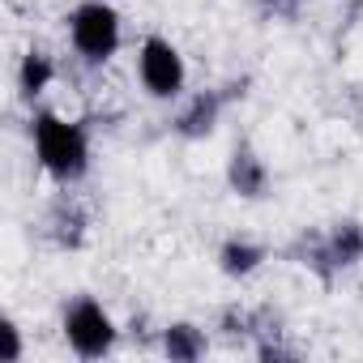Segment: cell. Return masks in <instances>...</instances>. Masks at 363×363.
Masks as SVG:
<instances>
[{
  "label": "cell",
  "instance_id": "4",
  "mask_svg": "<svg viewBox=\"0 0 363 363\" xmlns=\"http://www.w3.org/2000/svg\"><path fill=\"white\" fill-rule=\"evenodd\" d=\"M137 82L150 99L158 103H179L189 90V65H184V52H179L171 39L162 35H145L141 48H137Z\"/></svg>",
  "mask_w": 363,
  "mask_h": 363
},
{
  "label": "cell",
  "instance_id": "2",
  "mask_svg": "<svg viewBox=\"0 0 363 363\" xmlns=\"http://www.w3.org/2000/svg\"><path fill=\"white\" fill-rule=\"evenodd\" d=\"M65 30H69V48L94 69L107 65L124 43V22H120L116 5H107V0H82V5H73L65 18Z\"/></svg>",
  "mask_w": 363,
  "mask_h": 363
},
{
  "label": "cell",
  "instance_id": "1",
  "mask_svg": "<svg viewBox=\"0 0 363 363\" xmlns=\"http://www.w3.org/2000/svg\"><path fill=\"white\" fill-rule=\"evenodd\" d=\"M30 150L56 184H77L90 171V133L77 120H65L60 111L30 116Z\"/></svg>",
  "mask_w": 363,
  "mask_h": 363
},
{
  "label": "cell",
  "instance_id": "8",
  "mask_svg": "<svg viewBox=\"0 0 363 363\" xmlns=\"http://www.w3.org/2000/svg\"><path fill=\"white\" fill-rule=\"evenodd\" d=\"M265 261H269V252H265L257 240H248V235H227V240L218 244V269H223L227 278H235V282L261 274Z\"/></svg>",
  "mask_w": 363,
  "mask_h": 363
},
{
  "label": "cell",
  "instance_id": "7",
  "mask_svg": "<svg viewBox=\"0 0 363 363\" xmlns=\"http://www.w3.org/2000/svg\"><path fill=\"white\" fill-rule=\"evenodd\" d=\"M274 184V175H269V162L252 150V145H235L231 158H227V189L244 201H261Z\"/></svg>",
  "mask_w": 363,
  "mask_h": 363
},
{
  "label": "cell",
  "instance_id": "13",
  "mask_svg": "<svg viewBox=\"0 0 363 363\" xmlns=\"http://www.w3.org/2000/svg\"><path fill=\"white\" fill-rule=\"evenodd\" d=\"M257 5L269 13V18H295V9H299V0H257Z\"/></svg>",
  "mask_w": 363,
  "mask_h": 363
},
{
  "label": "cell",
  "instance_id": "9",
  "mask_svg": "<svg viewBox=\"0 0 363 363\" xmlns=\"http://www.w3.org/2000/svg\"><path fill=\"white\" fill-rule=\"evenodd\" d=\"M158 346H162V354H167V359L193 363V359H201V354L210 350V337H206V329H201V325H193V320H171V325H162Z\"/></svg>",
  "mask_w": 363,
  "mask_h": 363
},
{
  "label": "cell",
  "instance_id": "5",
  "mask_svg": "<svg viewBox=\"0 0 363 363\" xmlns=\"http://www.w3.org/2000/svg\"><path fill=\"white\" fill-rule=\"evenodd\" d=\"M359 261H363V223H354V218H342L329 231L303 240V265L320 282H333L337 274L354 269Z\"/></svg>",
  "mask_w": 363,
  "mask_h": 363
},
{
  "label": "cell",
  "instance_id": "3",
  "mask_svg": "<svg viewBox=\"0 0 363 363\" xmlns=\"http://www.w3.org/2000/svg\"><path fill=\"white\" fill-rule=\"evenodd\" d=\"M60 329H65V342L77 359H103L116 350L120 342V325L116 316L94 299V295H77L65 303V316H60Z\"/></svg>",
  "mask_w": 363,
  "mask_h": 363
},
{
  "label": "cell",
  "instance_id": "12",
  "mask_svg": "<svg viewBox=\"0 0 363 363\" xmlns=\"http://www.w3.org/2000/svg\"><path fill=\"white\" fill-rule=\"evenodd\" d=\"M0 333H5V350H0V359H5V363H18V359L26 354V342H22V325H18L13 316H5V320H0Z\"/></svg>",
  "mask_w": 363,
  "mask_h": 363
},
{
  "label": "cell",
  "instance_id": "10",
  "mask_svg": "<svg viewBox=\"0 0 363 363\" xmlns=\"http://www.w3.org/2000/svg\"><path fill=\"white\" fill-rule=\"evenodd\" d=\"M52 82H56V60L43 48H30L22 56V65H18V94L26 103H35V99H43L52 90Z\"/></svg>",
  "mask_w": 363,
  "mask_h": 363
},
{
  "label": "cell",
  "instance_id": "6",
  "mask_svg": "<svg viewBox=\"0 0 363 363\" xmlns=\"http://www.w3.org/2000/svg\"><path fill=\"white\" fill-rule=\"evenodd\" d=\"M227 90H193L179 99L175 116H171V133L175 137H184V141H201L218 128L223 111H227Z\"/></svg>",
  "mask_w": 363,
  "mask_h": 363
},
{
  "label": "cell",
  "instance_id": "11",
  "mask_svg": "<svg viewBox=\"0 0 363 363\" xmlns=\"http://www.w3.org/2000/svg\"><path fill=\"white\" fill-rule=\"evenodd\" d=\"M48 227H52V240H56L60 248H82V240H86V214H82V206H73V201H60V206L52 210Z\"/></svg>",
  "mask_w": 363,
  "mask_h": 363
}]
</instances>
